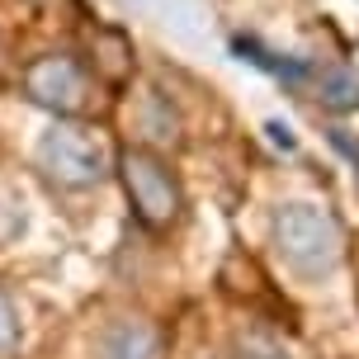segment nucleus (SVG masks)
Wrapping results in <instances>:
<instances>
[{
    "instance_id": "f257e3e1",
    "label": "nucleus",
    "mask_w": 359,
    "mask_h": 359,
    "mask_svg": "<svg viewBox=\"0 0 359 359\" xmlns=\"http://www.w3.org/2000/svg\"><path fill=\"white\" fill-rule=\"evenodd\" d=\"M274 251L293 274L326 279L341 265V227L317 203H284L274 213Z\"/></svg>"
},
{
    "instance_id": "f03ea898",
    "label": "nucleus",
    "mask_w": 359,
    "mask_h": 359,
    "mask_svg": "<svg viewBox=\"0 0 359 359\" xmlns=\"http://www.w3.org/2000/svg\"><path fill=\"white\" fill-rule=\"evenodd\" d=\"M118 180H123V194L133 203V213L142 227L151 232H170L184 213V189L180 175L170 170L165 156H156L151 147H123L118 151Z\"/></svg>"
},
{
    "instance_id": "7ed1b4c3",
    "label": "nucleus",
    "mask_w": 359,
    "mask_h": 359,
    "mask_svg": "<svg viewBox=\"0 0 359 359\" xmlns=\"http://www.w3.org/2000/svg\"><path fill=\"white\" fill-rule=\"evenodd\" d=\"M38 165H43V175L62 184V189H90V184H100L104 180V151L100 142L81 133V128H67L57 123L53 133H43V142H38Z\"/></svg>"
},
{
    "instance_id": "20e7f679",
    "label": "nucleus",
    "mask_w": 359,
    "mask_h": 359,
    "mask_svg": "<svg viewBox=\"0 0 359 359\" xmlns=\"http://www.w3.org/2000/svg\"><path fill=\"white\" fill-rule=\"evenodd\" d=\"M24 95H29L34 104L53 109V114H81L86 100H90V76L76 57L48 53V57H38V62H29Z\"/></svg>"
},
{
    "instance_id": "39448f33",
    "label": "nucleus",
    "mask_w": 359,
    "mask_h": 359,
    "mask_svg": "<svg viewBox=\"0 0 359 359\" xmlns=\"http://www.w3.org/2000/svg\"><path fill=\"white\" fill-rule=\"evenodd\" d=\"M95 359H156V326L142 317H114L95 341Z\"/></svg>"
},
{
    "instance_id": "423d86ee",
    "label": "nucleus",
    "mask_w": 359,
    "mask_h": 359,
    "mask_svg": "<svg viewBox=\"0 0 359 359\" xmlns=\"http://www.w3.org/2000/svg\"><path fill=\"white\" fill-rule=\"evenodd\" d=\"M232 359H293L288 355V345L279 336H269V331H241L232 341Z\"/></svg>"
},
{
    "instance_id": "0eeeda50",
    "label": "nucleus",
    "mask_w": 359,
    "mask_h": 359,
    "mask_svg": "<svg viewBox=\"0 0 359 359\" xmlns=\"http://www.w3.org/2000/svg\"><path fill=\"white\" fill-rule=\"evenodd\" d=\"M326 109H336V114H345V109H359V76L350 72H326L322 76V95H317Z\"/></svg>"
},
{
    "instance_id": "6e6552de",
    "label": "nucleus",
    "mask_w": 359,
    "mask_h": 359,
    "mask_svg": "<svg viewBox=\"0 0 359 359\" xmlns=\"http://www.w3.org/2000/svg\"><path fill=\"white\" fill-rule=\"evenodd\" d=\"M24 345V322H19V307L10 303V293H0V359H15Z\"/></svg>"
}]
</instances>
